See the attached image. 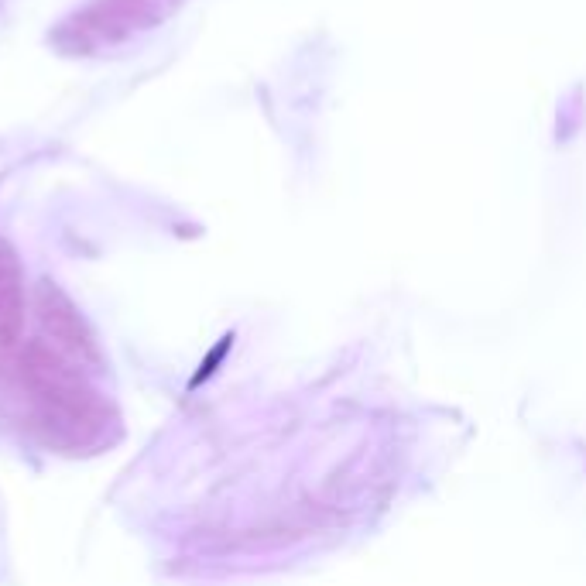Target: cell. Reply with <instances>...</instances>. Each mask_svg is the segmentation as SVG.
<instances>
[{"instance_id":"cell-1","label":"cell","mask_w":586,"mask_h":586,"mask_svg":"<svg viewBox=\"0 0 586 586\" xmlns=\"http://www.w3.org/2000/svg\"><path fill=\"white\" fill-rule=\"evenodd\" d=\"M21 377L48 429L66 436L72 446H86L107 429V408L96 391L52 350L31 347L21 357Z\"/></svg>"},{"instance_id":"cell-2","label":"cell","mask_w":586,"mask_h":586,"mask_svg":"<svg viewBox=\"0 0 586 586\" xmlns=\"http://www.w3.org/2000/svg\"><path fill=\"white\" fill-rule=\"evenodd\" d=\"M24 326V275L18 254L0 244V353L18 343Z\"/></svg>"}]
</instances>
